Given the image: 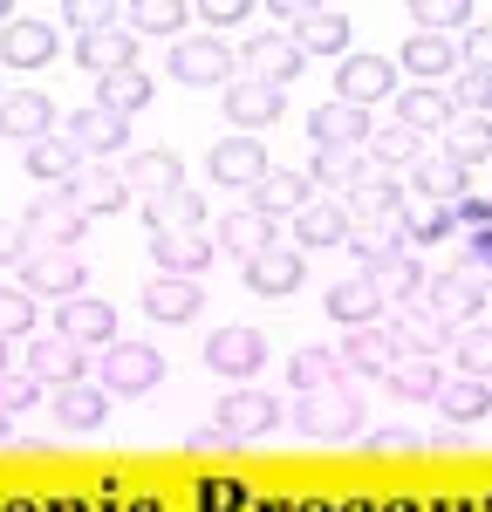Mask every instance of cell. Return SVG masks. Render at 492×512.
I'll list each match as a JSON object with an SVG mask.
<instances>
[{"label": "cell", "mask_w": 492, "mask_h": 512, "mask_svg": "<svg viewBox=\"0 0 492 512\" xmlns=\"http://www.w3.org/2000/svg\"><path fill=\"white\" fill-rule=\"evenodd\" d=\"M287 417L301 424V437H315V444H349V437H363L369 403H363V390L335 383V390H308Z\"/></svg>", "instance_id": "1"}, {"label": "cell", "mask_w": 492, "mask_h": 512, "mask_svg": "<svg viewBox=\"0 0 492 512\" xmlns=\"http://www.w3.org/2000/svg\"><path fill=\"white\" fill-rule=\"evenodd\" d=\"M171 76L185 82V89H226V82H240V55L219 35L171 41Z\"/></svg>", "instance_id": "2"}, {"label": "cell", "mask_w": 492, "mask_h": 512, "mask_svg": "<svg viewBox=\"0 0 492 512\" xmlns=\"http://www.w3.org/2000/svg\"><path fill=\"white\" fill-rule=\"evenodd\" d=\"M424 315L445 321V328H472V321L486 315V274H472V267L431 274V287H424Z\"/></svg>", "instance_id": "3"}, {"label": "cell", "mask_w": 492, "mask_h": 512, "mask_svg": "<svg viewBox=\"0 0 492 512\" xmlns=\"http://www.w3.org/2000/svg\"><path fill=\"white\" fill-rule=\"evenodd\" d=\"M7 349H14V369H21V376H35L41 390L82 383V349H69L62 335H21V342H7Z\"/></svg>", "instance_id": "4"}, {"label": "cell", "mask_w": 492, "mask_h": 512, "mask_svg": "<svg viewBox=\"0 0 492 512\" xmlns=\"http://www.w3.org/2000/svg\"><path fill=\"white\" fill-rule=\"evenodd\" d=\"M281 396H267V390H253V383H240V390H226L219 396V431L233 437V444H260L267 431H281Z\"/></svg>", "instance_id": "5"}, {"label": "cell", "mask_w": 492, "mask_h": 512, "mask_svg": "<svg viewBox=\"0 0 492 512\" xmlns=\"http://www.w3.org/2000/svg\"><path fill=\"white\" fill-rule=\"evenodd\" d=\"M164 383V349L151 342H110L103 349V390L110 396H144Z\"/></svg>", "instance_id": "6"}, {"label": "cell", "mask_w": 492, "mask_h": 512, "mask_svg": "<svg viewBox=\"0 0 492 512\" xmlns=\"http://www.w3.org/2000/svg\"><path fill=\"white\" fill-rule=\"evenodd\" d=\"M21 294H55V301L89 294V267H82V253L48 246V253H35V260H21Z\"/></svg>", "instance_id": "7"}, {"label": "cell", "mask_w": 492, "mask_h": 512, "mask_svg": "<svg viewBox=\"0 0 492 512\" xmlns=\"http://www.w3.org/2000/svg\"><path fill=\"white\" fill-rule=\"evenodd\" d=\"M390 362H397V342H390V328H383V321L349 328V342H335V369H342V383H349V390H363L369 376H383Z\"/></svg>", "instance_id": "8"}, {"label": "cell", "mask_w": 492, "mask_h": 512, "mask_svg": "<svg viewBox=\"0 0 492 512\" xmlns=\"http://www.w3.org/2000/svg\"><path fill=\"white\" fill-rule=\"evenodd\" d=\"M287 110V89H267V82H226V123H233V137H260V130H274Z\"/></svg>", "instance_id": "9"}, {"label": "cell", "mask_w": 492, "mask_h": 512, "mask_svg": "<svg viewBox=\"0 0 492 512\" xmlns=\"http://www.w3.org/2000/svg\"><path fill=\"white\" fill-rule=\"evenodd\" d=\"M62 198L76 205L82 219H103V212H123L130 205V178H123L117 164H82L76 178L62 185Z\"/></svg>", "instance_id": "10"}, {"label": "cell", "mask_w": 492, "mask_h": 512, "mask_svg": "<svg viewBox=\"0 0 492 512\" xmlns=\"http://www.w3.org/2000/svg\"><path fill=\"white\" fill-rule=\"evenodd\" d=\"M55 335H62L69 349H110V342H117V308L96 301V294H76V301H62Z\"/></svg>", "instance_id": "11"}, {"label": "cell", "mask_w": 492, "mask_h": 512, "mask_svg": "<svg viewBox=\"0 0 492 512\" xmlns=\"http://www.w3.org/2000/svg\"><path fill=\"white\" fill-rule=\"evenodd\" d=\"M62 137L76 144L82 164H103V158H117V151H130V123L110 117V110H96V103H89V110H76Z\"/></svg>", "instance_id": "12"}, {"label": "cell", "mask_w": 492, "mask_h": 512, "mask_svg": "<svg viewBox=\"0 0 492 512\" xmlns=\"http://www.w3.org/2000/svg\"><path fill=\"white\" fill-rule=\"evenodd\" d=\"M308 130H315V151H363L376 123H369V110L335 103V96H328V103H315V110H308Z\"/></svg>", "instance_id": "13"}, {"label": "cell", "mask_w": 492, "mask_h": 512, "mask_svg": "<svg viewBox=\"0 0 492 512\" xmlns=\"http://www.w3.org/2000/svg\"><path fill=\"white\" fill-rule=\"evenodd\" d=\"M0 137H14L21 151L41 144V137H55V103L41 89H7L0 96Z\"/></svg>", "instance_id": "14"}, {"label": "cell", "mask_w": 492, "mask_h": 512, "mask_svg": "<svg viewBox=\"0 0 492 512\" xmlns=\"http://www.w3.org/2000/svg\"><path fill=\"white\" fill-rule=\"evenodd\" d=\"M383 96H397V69H390L383 55H349V62L335 69V103L369 110V103H383Z\"/></svg>", "instance_id": "15"}, {"label": "cell", "mask_w": 492, "mask_h": 512, "mask_svg": "<svg viewBox=\"0 0 492 512\" xmlns=\"http://www.w3.org/2000/svg\"><path fill=\"white\" fill-rule=\"evenodd\" d=\"M205 171H212V185H240V192H253V185L267 178V144H260V137H219L212 158H205Z\"/></svg>", "instance_id": "16"}, {"label": "cell", "mask_w": 492, "mask_h": 512, "mask_svg": "<svg viewBox=\"0 0 492 512\" xmlns=\"http://www.w3.org/2000/svg\"><path fill=\"white\" fill-rule=\"evenodd\" d=\"M151 260H158V274H185V280H199L212 260H219V239L205 233H151Z\"/></svg>", "instance_id": "17"}, {"label": "cell", "mask_w": 492, "mask_h": 512, "mask_svg": "<svg viewBox=\"0 0 492 512\" xmlns=\"http://www.w3.org/2000/svg\"><path fill=\"white\" fill-rule=\"evenodd\" d=\"M205 362H212L219 376L246 383V376L267 362V335H260V328H212V342H205Z\"/></svg>", "instance_id": "18"}, {"label": "cell", "mask_w": 492, "mask_h": 512, "mask_svg": "<svg viewBox=\"0 0 492 512\" xmlns=\"http://www.w3.org/2000/svg\"><path fill=\"white\" fill-rule=\"evenodd\" d=\"M48 410H55V424L62 431H103L110 424V390L103 383H62V390H48Z\"/></svg>", "instance_id": "19"}, {"label": "cell", "mask_w": 492, "mask_h": 512, "mask_svg": "<svg viewBox=\"0 0 492 512\" xmlns=\"http://www.w3.org/2000/svg\"><path fill=\"white\" fill-rule=\"evenodd\" d=\"M301 62H308V55H301V48L287 41V28H274V35H253V41H246V76L267 82V89H287V82L301 76Z\"/></svg>", "instance_id": "20"}, {"label": "cell", "mask_w": 492, "mask_h": 512, "mask_svg": "<svg viewBox=\"0 0 492 512\" xmlns=\"http://www.w3.org/2000/svg\"><path fill=\"white\" fill-rule=\"evenodd\" d=\"M76 62L89 76H123V69H137V35L130 28H96V35H76Z\"/></svg>", "instance_id": "21"}, {"label": "cell", "mask_w": 492, "mask_h": 512, "mask_svg": "<svg viewBox=\"0 0 492 512\" xmlns=\"http://www.w3.org/2000/svg\"><path fill=\"white\" fill-rule=\"evenodd\" d=\"M212 239H219V253H233V260H253V253H267V246H281L274 239V219L267 212H253V205H240V212H226L219 226H212Z\"/></svg>", "instance_id": "22"}, {"label": "cell", "mask_w": 492, "mask_h": 512, "mask_svg": "<svg viewBox=\"0 0 492 512\" xmlns=\"http://www.w3.org/2000/svg\"><path fill=\"white\" fill-rule=\"evenodd\" d=\"M48 55H55V21L21 14V21L0 28V62H7V69H41Z\"/></svg>", "instance_id": "23"}, {"label": "cell", "mask_w": 492, "mask_h": 512, "mask_svg": "<svg viewBox=\"0 0 492 512\" xmlns=\"http://www.w3.org/2000/svg\"><path fill=\"white\" fill-rule=\"evenodd\" d=\"M301 246H267V253H253L246 260V287L253 294H267V301H281V294H294L301 287Z\"/></svg>", "instance_id": "24"}, {"label": "cell", "mask_w": 492, "mask_h": 512, "mask_svg": "<svg viewBox=\"0 0 492 512\" xmlns=\"http://www.w3.org/2000/svg\"><path fill=\"white\" fill-rule=\"evenodd\" d=\"M287 41L301 55H342L349 48V14L342 7H301V21L287 28Z\"/></svg>", "instance_id": "25"}, {"label": "cell", "mask_w": 492, "mask_h": 512, "mask_svg": "<svg viewBox=\"0 0 492 512\" xmlns=\"http://www.w3.org/2000/svg\"><path fill=\"white\" fill-rule=\"evenodd\" d=\"M369 287H376L383 301H397V308H424L431 274L417 267V253H390V260H376V267H369Z\"/></svg>", "instance_id": "26"}, {"label": "cell", "mask_w": 492, "mask_h": 512, "mask_svg": "<svg viewBox=\"0 0 492 512\" xmlns=\"http://www.w3.org/2000/svg\"><path fill=\"white\" fill-rule=\"evenodd\" d=\"M21 226H28L35 239H48V246H69V253H76V239H82V226H89V219H82L62 192H41L35 205H28V219H21Z\"/></svg>", "instance_id": "27"}, {"label": "cell", "mask_w": 492, "mask_h": 512, "mask_svg": "<svg viewBox=\"0 0 492 512\" xmlns=\"http://www.w3.org/2000/svg\"><path fill=\"white\" fill-rule=\"evenodd\" d=\"M137 301H144V315H151V321H192L205 308V287H199V280H185V274H158Z\"/></svg>", "instance_id": "28"}, {"label": "cell", "mask_w": 492, "mask_h": 512, "mask_svg": "<svg viewBox=\"0 0 492 512\" xmlns=\"http://www.w3.org/2000/svg\"><path fill=\"white\" fill-rule=\"evenodd\" d=\"M308 185H315V178H301V171H281V164H267V178H260L253 192H246V205H253V212H267V219H281V212H301V205H315V198H308Z\"/></svg>", "instance_id": "29"}, {"label": "cell", "mask_w": 492, "mask_h": 512, "mask_svg": "<svg viewBox=\"0 0 492 512\" xmlns=\"http://www.w3.org/2000/svg\"><path fill=\"white\" fill-rule=\"evenodd\" d=\"M438 355H397L390 369H383V390L397 396V403H431L438 396Z\"/></svg>", "instance_id": "30"}, {"label": "cell", "mask_w": 492, "mask_h": 512, "mask_svg": "<svg viewBox=\"0 0 492 512\" xmlns=\"http://www.w3.org/2000/svg\"><path fill=\"white\" fill-rule=\"evenodd\" d=\"M397 62H404V69H410L417 82H424V89L451 82V69H458L451 41H445V35H424V28H417V35H404V55H397Z\"/></svg>", "instance_id": "31"}, {"label": "cell", "mask_w": 492, "mask_h": 512, "mask_svg": "<svg viewBox=\"0 0 492 512\" xmlns=\"http://www.w3.org/2000/svg\"><path fill=\"white\" fill-rule=\"evenodd\" d=\"M397 233H404V246H417V239H451L458 233V212L438 205V198H424V192H410L404 212H397Z\"/></svg>", "instance_id": "32"}, {"label": "cell", "mask_w": 492, "mask_h": 512, "mask_svg": "<svg viewBox=\"0 0 492 512\" xmlns=\"http://www.w3.org/2000/svg\"><path fill=\"white\" fill-rule=\"evenodd\" d=\"M151 89H158V82L144 76V69H123V76H103L96 82V110H110V117H144V110H151Z\"/></svg>", "instance_id": "33"}, {"label": "cell", "mask_w": 492, "mask_h": 512, "mask_svg": "<svg viewBox=\"0 0 492 512\" xmlns=\"http://www.w3.org/2000/svg\"><path fill=\"white\" fill-rule=\"evenodd\" d=\"M390 103H397V123H404L410 137H424V130H445V123H451L445 89H424V82H410V89H397Z\"/></svg>", "instance_id": "34"}, {"label": "cell", "mask_w": 492, "mask_h": 512, "mask_svg": "<svg viewBox=\"0 0 492 512\" xmlns=\"http://www.w3.org/2000/svg\"><path fill=\"white\" fill-rule=\"evenodd\" d=\"M123 178H130V185H137L144 198H164V192H192V185H185V164H178V151H137Z\"/></svg>", "instance_id": "35"}, {"label": "cell", "mask_w": 492, "mask_h": 512, "mask_svg": "<svg viewBox=\"0 0 492 512\" xmlns=\"http://www.w3.org/2000/svg\"><path fill=\"white\" fill-rule=\"evenodd\" d=\"M328 315L342 321V328H369V321H383V294L369 287V274L335 280V287H328Z\"/></svg>", "instance_id": "36"}, {"label": "cell", "mask_w": 492, "mask_h": 512, "mask_svg": "<svg viewBox=\"0 0 492 512\" xmlns=\"http://www.w3.org/2000/svg\"><path fill=\"white\" fill-rule=\"evenodd\" d=\"M410 178H417V192H424V198H438V205H458V198L472 192V171H465V164H451L445 151H438V158L424 151V158L410 164Z\"/></svg>", "instance_id": "37"}, {"label": "cell", "mask_w": 492, "mask_h": 512, "mask_svg": "<svg viewBox=\"0 0 492 512\" xmlns=\"http://www.w3.org/2000/svg\"><path fill=\"white\" fill-rule=\"evenodd\" d=\"M315 185H335V192L349 198L356 185H376L383 171L369 164V151H315V171H308Z\"/></svg>", "instance_id": "38"}, {"label": "cell", "mask_w": 492, "mask_h": 512, "mask_svg": "<svg viewBox=\"0 0 492 512\" xmlns=\"http://www.w3.org/2000/svg\"><path fill=\"white\" fill-rule=\"evenodd\" d=\"M342 212H349V226H397L404 192H397L390 178H376V185H356V192L342 198Z\"/></svg>", "instance_id": "39"}, {"label": "cell", "mask_w": 492, "mask_h": 512, "mask_svg": "<svg viewBox=\"0 0 492 512\" xmlns=\"http://www.w3.org/2000/svg\"><path fill=\"white\" fill-rule=\"evenodd\" d=\"M431 403L445 410L451 424H479V417H492V390H486V383H479V376H445Z\"/></svg>", "instance_id": "40"}, {"label": "cell", "mask_w": 492, "mask_h": 512, "mask_svg": "<svg viewBox=\"0 0 492 512\" xmlns=\"http://www.w3.org/2000/svg\"><path fill=\"white\" fill-rule=\"evenodd\" d=\"M390 342H397V355H438L451 342L445 321H431L424 308H397V321H390Z\"/></svg>", "instance_id": "41"}, {"label": "cell", "mask_w": 492, "mask_h": 512, "mask_svg": "<svg viewBox=\"0 0 492 512\" xmlns=\"http://www.w3.org/2000/svg\"><path fill=\"white\" fill-rule=\"evenodd\" d=\"M144 219H151V233H199L205 205L199 192H164V198H144Z\"/></svg>", "instance_id": "42"}, {"label": "cell", "mask_w": 492, "mask_h": 512, "mask_svg": "<svg viewBox=\"0 0 492 512\" xmlns=\"http://www.w3.org/2000/svg\"><path fill=\"white\" fill-rule=\"evenodd\" d=\"M369 164H376V171H410V164L424 158V137H410L404 123H383V130H369Z\"/></svg>", "instance_id": "43"}, {"label": "cell", "mask_w": 492, "mask_h": 512, "mask_svg": "<svg viewBox=\"0 0 492 512\" xmlns=\"http://www.w3.org/2000/svg\"><path fill=\"white\" fill-rule=\"evenodd\" d=\"M28 171H35L41 185H55V192H62V185H69V178L82 171V158H76V144H69V137L55 130V137H41V144H28Z\"/></svg>", "instance_id": "44"}, {"label": "cell", "mask_w": 492, "mask_h": 512, "mask_svg": "<svg viewBox=\"0 0 492 512\" xmlns=\"http://www.w3.org/2000/svg\"><path fill=\"white\" fill-rule=\"evenodd\" d=\"M445 158L465 164V171H472V164H486L492 158V123L486 117H451L445 123Z\"/></svg>", "instance_id": "45"}, {"label": "cell", "mask_w": 492, "mask_h": 512, "mask_svg": "<svg viewBox=\"0 0 492 512\" xmlns=\"http://www.w3.org/2000/svg\"><path fill=\"white\" fill-rule=\"evenodd\" d=\"M294 239H301V253L308 246H342L349 239V212L342 205H301L294 212Z\"/></svg>", "instance_id": "46"}, {"label": "cell", "mask_w": 492, "mask_h": 512, "mask_svg": "<svg viewBox=\"0 0 492 512\" xmlns=\"http://www.w3.org/2000/svg\"><path fill=\"white\" fill-rule=\"evenodd\" d=\"M287 383H294V396L335 390V383H342V369H335V349H294V355H287Z\"/></svg>", "instance_id": "47"}, {"label": "cell", "mask_w": 492, "mask_h": 512, "mask_svg": "<svg viewBox=\"0 0 492 512\" xmlns=\"http://www.w3.org/2000/svg\"><path fill=\"white\" fill-rule=\"evenodd\" d=\"M451 362H458V376H479L486 383L492 376V328L486 321H472V328H451Z\"/></svg>", "instance_id": "48"}, {"label": "cell", "mask_w": 492, "mask_h": 512, "mask_svg": "<svg viewBox=\"0 0 492 512\" xmlns=\"http://www.w3.org/2000/svg\"><path fill=\"white\" fill-rule=\"evenodd\" d=\"M445 103H451V117H486L492 110V76H479V69H451Z\"/></svg>", "instance_id": "49"}, {"label": "cell", "mask_w": 492, "mask_h": 512, "mask_svg": "<svg viewBox=\"0 0 492 512\" xmlns=\"http://www.w3.org/2000/svg\"><path fill=\"white\" fill-rule=\"evenodd\" d=\"M123 21H137V35H178L192 21V7L185 0H137V7H123Z\"/></svg>", "instance_id": "50"}, {"label": "cell", "mask_w": 492, "mask_h": 512, "mask_svg": "<svg viewBox=\"0 0 492 512\" xmlns=\"http://www.w3.org/2000/svg\"><path fill=\"white\" fill-rule=\"evenodd\" d=\"M342 246H349V253L363 260V274L376 267V260H390V253H410L397 226H349V239H342Z\"/></svg>", "instance_id": "51"}, {"label": "cell", "mask_w": 492, "mask_h": 512, "mask_svg": "<svg viewBox=\"0 0 492 512\" xmlns=\"http://www.w3.org/2000/svg\"><path fill=\"white\" fill-rule=\"evenodd\" d=\"M55 21H69L76 35H96V28H123V7H110V0H62Z\"/></svg>", "instance_id": "52"}, {"label": "cell", "mask_w": 492, "mask_h": 512, "mask_svg": "<svg viewBox=\"0 0 492 512\" xmlns=\"http://www.w3.org/2000/svg\"><path fill=\"white\" fill-rule=\"evenodd\" d=\"M410 21H424V35H445L472 21V0H410Z\"/></svg>", "instance_id": "53"}, {"label": "cell", "mask_w": 492, "mask_h": 512, "mask_svg": "<svg viewBox=\"0 0 492 512\" xmlns=\"http://www.w3.org/2000/svg\"><path fill=\"white\" fill-rule=\"evenodd\" d=\"M21 335H35V294L0 287V342H21Z\"/></svg>", "instance_id": "54"}, {"label": "cell", "mask_w": 492, "mask_h": 512, "mask_svg": "<svg viewBox=\"0 0 492 512\" xmlns=\"http://www.w3.org/2000/svg\"><path fill=\"white\" fill-rule=\"evenodd\" d=\"M35 403H41L35 376H21V369H7V376H0V417H7V424H14L21 410H35Z\"/></svg>", "instance_id": "55"}, {"label": "cell", "mask_w": 492, "mask_h": 512, "mask_svg": "<svg viewBox=\"0 0 492 512\" xmlns=\"http://www.w3.org/2000/svg\"><path fill=\"white\" fill-rule=\"evenodd\" d=\"M363 444L376 451V458H404V451H424V437L410 431V424H390V431H369Z\"/></svg>", "instance_id": "56"}, {"label": "cell", "mask_w": 492, "mask_h": 512, "mask_svg": "<svg viewBox=\"0 0 492 512\" xmlns=\"http://www.w3.org/2000/svg\"><path fill=\"white\" fill-rule=\"evenodd\" d=\"M192 14H199V21H212V28H233V21H246V14H253V0H199Z\"/></svg>", "instance_id": "57"}, {"label": "cell", "mask_w": 492, "mask_h": 512, "mask_svg": "<svg viewBox=\"0 0 492 512\" xmlns=\"http://www.w3.org/2000/svg\"><path fill=\"white\" fill-rule=\"evenodd\" d=\"M14 260H28V226L21 219H0V267H14Z\"/></svg>", "instance_id": "58"}, {"label": "cell", "mask_w": 492, "mask_h": 512, "mask_svg": "<svg viewBox=\"0 0 492 512\" xmlns=\"http://www.w3.org/2000/svg\"><path fill=\"white\" fill-rule=\"evenodd\" d=\"M424 444H431V451H445V458H472V437H465V424H445V431H431Z\"/></svg>", "instance_id": "59"}, {"label": "cell", "mask_w": 492, "mask_h": 512, "mask_svg": "<svg viewBox=\"0 0 492 512\" xmlns=\"http://www.w3.org/2000/svg\"><path fill=\"white\" fill-rule=\"evenodd\" d=\"M465 69L492 76V28H472V35H465Z\"/></svg>", "instance_id": "60"}, {"label": "cell", "mask_w": 492, "mask_h": 512, "mask_svg": "<svg viewBox=\"0 0 492 512\" xmlns=\"http://www.w3.org/2000/svg\"><path fill=\"white\" fill-rule=\"evenodd\" d=\"M192 451H199V458H219V451H233V437L212 424V431H192Z\"/></svg>", "instance_id": "61"}, {"label": "cell", "mask_w": 492, "mask_h": 512, "mask_svg": "<svg viewBox=\"0 0 492 512\" xmlns=\"http://www.w3.org/2000/svg\"><path fill=\"white\" fill-rule=\"evenodd\" d=\"M7 369H14V349H7V342H0V376H7Z\"/></svg>", "instance_id": "62"}, {"label": "cell", "mask_w": 492, "mask_h": 512, "mask_svg": "<svg viewBox=\"0 0 492 512\" xmlns=\"http://www.w3.org/2000/svg\"><path fill=\"white\" fill-rule=\"evenodd\" d=\"M0 444H14V424H7V417H0Z\"/></svg>", "instance_id": "63"}, {"label": "cell", "mask_w": 492, "mask_h": 512, "mask_svg": "<svg viewBox=\"0 0 492 512\" xmlns=\"http://www.w3.org/2000/svg\"><path fill=\"white\" fill-rule=\"evenodd\" d=\"M0 96H7V89H0Z\"/></svg>", "instance_id": "64"}]
</instances>
